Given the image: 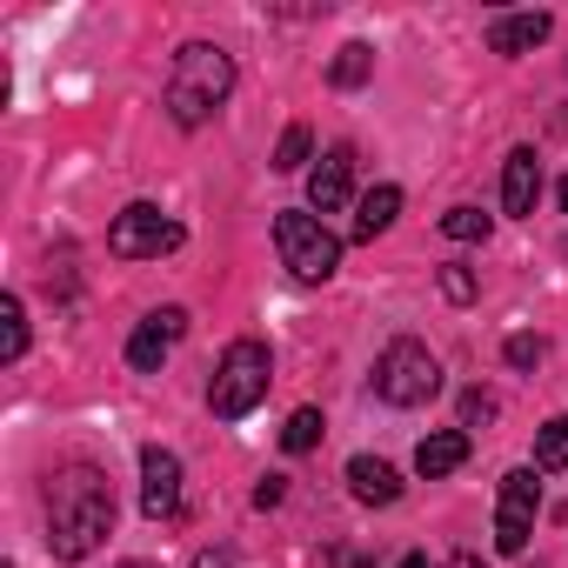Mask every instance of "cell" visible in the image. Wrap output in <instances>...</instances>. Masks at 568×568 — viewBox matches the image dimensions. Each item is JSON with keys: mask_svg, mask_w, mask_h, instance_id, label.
Returning a JSON list of instances; mask_svg holds the SVG:
<instances>
[{"mask_svg": "<svg viewBox=\"0 0 568 568\" xmlns=\"http://www.w3.org/2000/svg\"><path fill=\"white\" fill-rule=\"evenodd\" d=\"M114 535V488L101 468L74 462L48 481V541L61 561H88L101 541Z\"/></svg>", "mask_w": 568, "mask_h": 568, "instance_id": "6da1fadb", "label": "cell"}, {"mask_svg": "<svg viewBox=\"0 0 568 568\" xmlns=\"http://www.w3.org/2000/svg\"><path fill=\"white\" fill-rule=\"evenodd\" d=\"M227 94H234V61L221 48H207V41H187L174 54V74H168V114L181 128H201Z\"/></svg>", "mask_w": 568, "mask_h": 568, "instance_id": "7a4b0ae2", "label": "cell"}, {"mask_svg": "<svg viewBox=\"0 0 568 568\" xmlns=\"http://www.w3.org/2000/svg\"><path fill=\"white\" fill-rule=\"evenodd\" d=\"M435 388H442V362L422 348V342H388L382 348V362H375V395L388 402V408H422V402H435Z\"/></svg>", "mask_w": 568, "mask_h": 568, "instance_id": "3957f363", "label": "cell"}, {"mask_svg": "<svg viewBox=\"0 0 568 568\" xmlns=\"http://www.w3.org/2000/svg\"><path fill=\"white\" fill-rule=\"evenodd\" d=\"M267 382H274V362H267V348L261 342H234L227 355H221V368H214V388H207V408L221 415V422H241L261 395H267Z\"/></svg>", "mask_w": 568, "mask_h": 568, "instance_id": "277c9868", "label": "cell"}, {"mask_svg": "<svg viewBox=\"0 0 568 568\" xmlns=\"http://www.w3.org/2000/svg\"><path fill=\"white\" fill-rule=\"evenodd\" d=\"M274 247H281V267L295 281H328L342 267V241L315 214H274Z\"/></svg>", "mask_w": 568, "mask_h": 568, "instance_id": "5b68a950", "label": "cell"}, {"mask_svg": "<svg viewBox=\"0 0 568 568\" xmlns=\"http://www.w3.org/2000/svg\"><path fill=\"white\" fill-rule=\"evenodd\" d=\"M174 247H181V221H168L154 201L121 207L114 227H108V254H121V261H161V254H174Z\"/></svg>", "mask_w": 568, "mask_h": 568, "instance_id": "8992f818", "label": "cell"}, {"mask_svg": "<svg viewBox=\"0 0 568 568\" xmlns=\"http://www.w3.org/2000/svg\"><path fill=\"white\" fill-rule=\"evenodd\" d=\"M535 508H541L535 468H508V475H501V501H495V548H501V555H521V548H528Z\"/></svg>", "mask_w": 568, "mask_h": 568, "instance_id": "52a82bcc", "label": "cell"}, {"mask_svg": "<svg viewBox=\"0 0 568 568\" xmlns=\"http://www.w3.org/2000/svg\"><path fill=\"white\" fill-rule=\"evenodd\" d=\"M141 515L148 521H174L181 515V455L141 448Z\"/></svg>", "mask_w": 568, "mask_h": 568, "instance_id": "ba28073f", "label": "cell"}, {"mask_svg": "<svg viewBox=\"0 0 568 568\" xmlns=\"http://www.w3.org/2000/svg\"><path fill=\"white\" fill-rule=\"evenodd\" d=\"M187 335V315L181 308H161V315H148L141 328H134V342H128V368H141V375H154L168 355H174V342Z\"/></svg>", "mask_w": 568, "mask_h": 568, "instance_id": "9c48e42d", "label": "cell"}, {"mask_svg": "<svg viewBox=\"0 0 568 568\" xmlns=\"http://www.w3.org/2000/svg\"><path fill=\"white\" fill-rule=\"evenodd\" d=\"M348 194H355V148H328L322 168L308 174V207L315 214H342Z\"/></svg>", "mask_w": 568, "mask_h": 568, "instance_id": "30bf717a", "label": "cell"}, {"mask_svg": "<svg viewBox=\"0 0 568 568\" xmlns=\"http://www.w3.org/2000/svg\"><path fill=\"white\" fill-rule=\"evenodd\" d=\"M535 201H541V161H535V148H515L508 168H501V207L535 214Z\"/></svg>", "mask_w": 568, "mask_h": 568, "instance_id": "8fae6325", "label": "cell"}, {"mask_svg": "<svg viewBox=\"0 0 568 568\" xmlns=\"http://www.w3.org/2000/svg\"><path fill=\"white\" fill-rule=\"evenodd\" d=\"M348 488H355V501H368V508L402 501V475H395L382 455H355V462H348Z\"/></svg>", "mask_w": 568, "mask_h": 568, "instance_id": "7c38bea8", "label": "cell"}, {"mask_svg": "<svg viewBox=\"0 0 568 568\" xmlns=\"http://www.w3.org/2000/svg\"><path fill=\"white\" fill-rule=\"evenodd\" d=\"M395 214H402V187H395V181L368 187V194L355 201V227H348V241H375V234H388Z\"/></svg>", "mask_w": 568, "mask_h": 568, "instance_id": "4fadbf2b", "label": "cell"}, {"mask_svg": "<svg viewBox=\"0 0 568 568\" xmlns=\"http://www.w3.org/2000/svg\"><path fill=\"white\" fill-rule=\"evenodd\" d=\"M548 28H555V21H548L541 8H535V14H501V21L488 28V48H495V54H528V48L548 41Z\"/></svg>", "mask_w": 568, "mask_h": 568, "instance_id": "5bb4252c", "label": "cell"}, {"mask_svg": "<svg viewBox=\"0 0 568 568\" xmlns=\"http://www.w3.org/2000/svg\"><path fill=\"white\" fill-rule=\"evenodd\" d=\"M468 462V435L462 428H435V435H422V448H415V468L435 481V475H455Z\"/></svg>", "mask_w": 568, "mask_h": 568, "instance_id": "9a60e30c", "label": "cell"}, {"mask_svg": "<svg viewBox=\"0 0 568 568\" xmlns=\"http://www.w3.org/2000/svg\"><path fill=\"white\" fill-rule=\"evenodd\" d=\"M322 435H328L322 408H295V415H288V428H281V448H288V455H308Z\"/></svg>", "mask_w": 568, "mask_h": 568, "instance_id": "2e32d148", "label": "cell"}, {"mask_svg": "<svg viewBox=\"0 0 568 568\" xmlns=\"http://www.w3.org/2000/svg\"><path fill=\"white\" fill-rule=\"evenodd\" d=\"M21 355H28V315L8 295V302H0V362H21Z\"/></svg>", "mask_w": 568, "mask_h": 568, "instance_id": "e0dca14e", "label": "cell"}, {"mask_svg": "<svg viewBox=\"0 0 568 568\" xmlns=\"http://www.w3.org/2000/svg\"><path fill=\"white\" fill-rule=\"evenodd\" d=\"M368 68H375V54H368L362 41H348V48L335 54V68H328V81H335V88H362V81H368Z\"/></svg>", "mask_w": 568, "mask_h": 568, "instance_id": "ac0fdd59", "label": "cell"}, {"mask_svg": "<svg viewBox=\"0 0 568 568\" xmlns=\"http://www.w3.org/2000/svg\"><path fill=\"white\" fill-rule=\"evenodd\" d=\"M535 468H568V415H555L535 442Z\"/></svg>", "mask_w": 568, "mask_h": 568, "instance_id": "d6986e66", "label": "cell"}, {"mask_svg": "<svg viewBox=\"0 0 568 568\" xmlns=\"http://www.w3.org/2000/svg\"><path fill=\"white\" fill-rule=\"evenodd\" d=\"M442 234H448V241H481V234H488V214H481V207H448V214H442Z\"/></svg>", "mask_w": 568, "mask_h": 568, "instance_id": "ffe728a7", "label": "cell"}, {"mask_svg": "<svg viewBox=\"0 0 568 568\" xmlns=\"http://www.w3.org/2000/svg\"><path fill=\"white\" fill-rule=\"evenodd\" d=\"M308 148H315L308 128H288V134H281V148H274V168H281V174H295V168L308 161Z\"/></svg>", "mask_w": 568, "mask_h": 568, "instance_id": "44dd1931", "label": "cell"}, {"mask_svg": "<svg viewBox=\"0 0 568 568\" xmlns=\"http://www.w3.org/2000/svg\"><path fill=\"white\" fill-rule=\"evenodd\" d=\"M442 295H448V302H475V274H468L462 261L442 267Z\"/></svg>", "mask_w": 568, "mask_h": 568, "instance_id": "7402d4cb", "label": "cell"}, {"mask_svg": "<svg viewBox=\"0 0 568 568\" xmlns=\"http://www.w3.org/2000/svg\"><path fill=\"white\" fill-rule=\"evenodd\" d=\"M535 362H541V342L535 335H515L508 342V368H535Z\"/></svg>", "mask_w": 568, "mask_h": 568, "instance_id": "603a6c76", "label": "cell"}, {"mask_svg": "<svg viewBox=\"0 0 568 568\" xmlns=\"http://www.w3.org/2000/svg\"><path fill=\"white\" fill-rule=\"evenodd\" d=\"M488 415H495V395L488 388H468L462 395V422H488Z\"/></svg>", "mask_w": 568, "mask_h": 568, "instance_id": "cb8c5ba5", "label": "cell"}, {"mask_svg": "<svg viewBox=\"0 0 568 568\" xmlns=\"http://www.w3.org/2000/svg\"><path fill=\"white\" fill-rule=\"evenodd\" d=\"M281 495H288V488H281V475H267V481H261V488H254V508H274V501H281Z\"/></svg>", "mask_w": 568, "mask_h": 568, "instance_id": "d4e9b609", "label": "cell"}, {"mask_svg": "<svg viewBox=\"0 0 568 568\" xmlns=\"http://www.w3.org/2000/svg\"><path fill=\"white\" fill-rule=\"evenodd\" d=\"M194 568H227V555L214 548V555H194Z\"/></svg>", "mask_w": 568, "mask_h": 568, "instance_id": "484cf974", "label": "cell"}, {"mask_svg": "<svg viewBox=\"0 0 568 568\" xmlns=\"http://www.w3.org/2000/svg\"><path fill=\"white\" fill-rule=\"evenodd\" d=\"M448 568H481V555H448Z\"/></svg>", "mask_w": 568, "mask_h": 568, "instance_id": "4316f807", "label": "cell"}, {"mask_svg": "<svg viewBox=\"0 0 568 568\" xmlns=\"http://www.w3.org/2000/svg\"><path fill=\"white\" fill-rule=\"evenodd\" d=\"M395 568H428V561H422V555H408V561H395Z\"/></svg>", "mask_w": 568, "mask_h": 568, "instance_id": "83f0119b", "label": "cell"}, {"mask_svg": "<svg viewBox=\"0 0 568 568\" xmlns=\"http://www.w3.org/2000/svg\"><path fill=\"white\" fill-rule=\"evenodd\" d=\"M561 207H568V174H561Z\"/></svg>", "mask_w": 568, "mask_h": 568, "instance_id": "f1b7e54d", "label": "cell"}, {"mask_svg": "<svg viewBox=\"0 0 568 568\" xmlns=\"http://www.w3.org/2000/svg\"><path fill=\"white\" fill-rule=\"evenodd\" d=\"M121 568H148V561H121Z\"/></svg>", "mask_w": 568, "mask_h": 568, "instance_id": "f546056e", "label": "cell"}]
</instances>
